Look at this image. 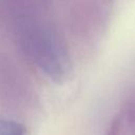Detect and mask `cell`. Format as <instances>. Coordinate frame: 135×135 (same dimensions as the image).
Here are the masks:
<instances>
[{"label": "cell", "mask_w": 135, "mask_h": 135, "mask_svg": "<svg viewBox=\"0 0 135 135\" xmlns=\"http://www.w3.org/2000/svg\"><path fill=\"white\" fill-rule=\"evenodd\" d=\"M118 126H119L118 121H114V122L112 123L110 130L108 131L107 135H117V134H118Z\"/></svg>", "instance_id": "obj_2"}, {"label": "cell", "mask_w": 135, "mask_h": 135, "mask_svg": "<svg viewBox=\"0 0 135 135\" xmlns=\"http://www.w3.org/2000/svg\"><path fill=\"white\" fill-rule=\"evenodd\" d=\"M0 135H26V131L21 123L0 116Z\"/></svg>", "instance_id": "obj_1"}]
</instances>
